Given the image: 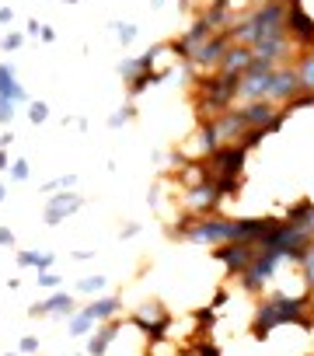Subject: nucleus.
<instances>
[{
	"mask_svg": "<svg viewBox=\"0 0 314 356\" xmlns=\"http://www.w3.org/2000/svg\"><path fill=\"white\" fill-rule=\"evenodd\" d=\"M311 308V293H297V297H286V293H262L258 297V308H255V325H251V335L258 342H266L276 328L283 325H300L304 315Z\"/></svg>",
	"mask_w": 314,
	"mask_h": 356,
	"instance_id": "1",
	"label": "nucleus"
},
{
	"mask_svg": "<svg viewBox=\"0 0 314 356\" xmlns=\"http://www.w3.org/2000/svg\"><path fill=\"white\" fill-rule=\"evenodd\" d=\"M231 32V42L234 45H255L262 39H273V35H283L286 32V4L283 0H273V4H262V8H251L248 14L234 18V25L227 28Z\"/></svg>",
	"mask_w": 314,
	"mask_h": 356,
	"instance_id": "2",
	"label": "nucleus"
},
{
	"mask_svg": "<svg viewBox=\"0 0 314 356\" xmlns=\"http://www.w3.org/2000/svg\"><path fill=\"white\" fill-rule=\"evenodd\" d=\"M244 158H248V150L241 143H224L217 154H209V158H199L209 171V178H241L244 171Z\"/></svg>",
	"mask_w": 314,
	"mask_h": 356,
	"instance_id": "3",
	"label": "nucleus"
},
{
	"mask_svg": "<svg viewBox=\"0 0 314 356\" xmlns=\"http://www.w3.org/2000/svg\"><path fill=\"white\" fill-rule=\"evenodd\" d=\"M231 45H234V42H231V32H217V35H209V39L196 49V53H192V60H189V63H192V70H196V74H217Z\"/></svg>",
	"mask_w": 314,
	"mask_h": 356,
	"instance_id": "4",
	"label": "nucleus"
},
{
	"mask_svg": "<svg viewBox=\"0 0 314 356\" xmlns=\"http://www.w3.org/2000/svg\"><path fill=\"white\" fill-rule=\"evenodd\" d=\"M283 266V259H276V255H262V251H255V262L238 276V283L248 290V293H266L269 290V283L276 280V269Z\"/></svg>",
	"mask_w": 314,
	"mask_h": 356,
	"instance_id": "5",
	"label": "nucleus"
},
{
	"mask_svg": "<svg viewBox=\"0 0 314 356\" xmlns=\"http://www.w3.org/2000/svg\"><path fill=\"white\" fill-rule=\"evenodd\" d=\"M220 202H224V196L217 192L213 178H202L199 185H185V213H192V217H213Z\"/></svg>",
	"mask_w": 314,
	"mask_h": 356,
	"instance_id": "6",
	"label": "nucleus"
},
{
	"mask_svg": "<svg viewBox=\"0 0 314 356\" xmlns=\"http://www.w3.org/2000/svg\"><path fill=\"white\" fill-rule=\"evenodd\" d=\"M297 94H304L297 67H276V70H273V81H269V94H266V101H273V105L286 109Z\"/></svg>",
	"mask_w": 314,
	"mask_h": 356,
	"instance_id": "7",
	"label": "nucleus"
},
{
	"mask_svg": "<svg viewBox=\"0 0 314 356\" xmlns=\"http://www.w3.org/2000/svg\"><path fill=\"white\" fill-rule=\"evenodd\" d=\"M213 259L224 266V273L231 280H238L255 262V244H217L213 248Z\"/></svg>",
	"mask_w": 314,
	"mask_h": 356,
	"instance_id": "8",
	"label": "nucleus"
},
{
	"mask_svg": "<svg viewBox=\"0 0 314 356\" xmlns=\"http://www.w3.org/2000/svg\"><path fill=\"white\" fill-rule=\"evenodd\" d=\"M77 210H84V196L81 192H56V196H49L45 202V224L49 227H60L67 217H74Z\"/></svg>",
	"mask_w": 314,
	"mask_h": 356,
	"instance_id": "9",
	"label": "nucleus"
},
{
	"mask_svg": "<svg viewBox=\"0 0 314 356\" xmlns=\"http://www.w3.org/2000/svg\"><path fill=\"white\" fill-rule=\"evenodd\" d=\"M290 49H293V42H290V35L283 32V35H273V39L255 42V45H251V56H255V60H262V63L283 67V60L290 56Z\"/></svg>",
	"mask_w": 314,
	"mask_h": 356,
	"instance_id": "10",
	"label": "nucleus"
},
{
	"mask_svg": "<svg viewBox=\"0 0 314 356\" xmlns=\"http://www.w3.org/2000/svg\"><path fill=\"white\" fill-rule=\"evenodd\" d=\"M81 308H77V300L67 293V290H52V297L49 300H39V304H32V308H28V315L35 318H42V315H63V318H74Z\"/></svg>",
	"mask_w": 314,
	"mask_h": 356,
	"instance_id": "11",
	"label": "nucleus"
},
{
	"mask_svg": "<svg viewBox=\"0 0 314 356\" xmlns=\"http://www.w3.org/2000/svg\"><path fill=\"white\" fill-rule=\"evenodd\" d=\"M213 126H217L220 143H244V136H248V123L241 119V112H238V109H231V112L217 116V119H213Z\"/></svg>",
	"mask_w": 314,
	"mask_h": 356,
	"instance_id": "12",
	"label": "nucleus"
},
{
	"mask_svg": "<svg viewBox=\"0 0 314 356\" xmlns=\"http://www.w3.org/2000/svg\"><path fill=\"white\" fill-rule=\"evenodd\" d=\"M119 335H123V325H119V322H105L101 328H94V332L87 335V349H84V353H87V356H105Z\"/></svg>",
	"mask_w": 314,
	"mask_h": 356,
	"instance_id": "13",
	"label": "nucleus"
},
{
	"mask_svg": "<svg viewBox=\"0 0 314 356\" xmlns=\"http://www.w3.org/2000/svg\"><path fill=\"white\" fill-rule=\"evenodd\" d=\"M81 311H84L87 318H94V322H112L116 315H123V297H116V293H109V297H98V300L84 304Z\"/></svg>",
	"mask_w": 314,
	"mask_h": 356,
	"instance_id": "14",
	"label": "nucleus"
},
{
	"mask_svg": "<svg viewBox=\"0 0 314 356\" xmlns=\"http://www.w3.org/2000/svg\"><path fill=\"white\" fill-rule=\"evenodd\" d=\"M0 98H8V101H14V105H21V101H28V91L18 84V70H14V63H0Z\"/></svg>",
	"mask_w": 314,
	"mask_h": 356,
	"instance_id": "15",
	"label": "nucleus"
},
{
	"mask_svg": "<svg viewBox=\"0 0 314 356\" xmlns=\"http://www.w3.org/2000/svg\"><path fill=\"white\" fill-rule=\"evenodd\" d=\"M251 49L248 45H231L227 49V56H224V63H220V74H234V77H241L248 67H251Z\"/></svg>",
	"mask_w": 314,
	"mask_h": 356,
	"instance_id": "16",
	"label": "nucleus"
},
{
	"mask_svg": "<svg viewBox=\"0 0 314 356\" xmlns=\"http://www.w3.org/2000/svg\"><path fill=\"white\" fill-rule=\"evenodd\" d=\"M224 143H220V136H217V126H213V119H202V126L196 129V150H199V158H209V154H217Z\"/></svg>",
	"mask_w": 314,
	"mask_h": 356,
	"instance_id": "17",
	"label": "nucleus"
},
{
	"mask_svg": "<svg viewBox=\"0 0 314 356\" xmlns=\"http://www.w3.org/2000/svg\"><path fill=\"white\" fill-rule=\"evenodd\" d=\"M14 262H18V269H52L56 266V255L52 251H35V248H28V251H18L14 255Z\"/></svg>",
	"mask_w": 314,
	"mask_h": 356,
	"instance_id": "18",
	"label": "nucleus"
},
{
	"mask_svg": "<svg viewBox=\"0 0 314 356\" xmlns=\"http://www.w3.org/2000/svg\"><path fill=\"white\" fill-rule=\"evenodd\" d=\"M297 74H300V87L307 94H314V49H304L297 60Z\"/></svg>",
	"mask_w": 314,
	"mask_h": 356,
	"instance_id": "19",
	"label": "nucleus"
},
{
	"mask_svg": "<svg viewBox=\"0 0 314 356\" xmlns=\"http://www.w3.org/2000/svg\"><path fill=\"white\" fill-rule=\"evenodd\" d=\"M109 28L119 35V45H123V49H129V45L136 42V35H140V28H136V25H129V21H112Z\"/></svg>",
	"mask_w": 314,
	"mask_h": 356,
	"instance_id": "20",
	"label": "nucleus"
},
{
	"mask_svg": "<svg viewBox=\"0 0 314 356\" xmlns=\"http://www.w3.org/2000/svg\"><path fill=\"white\" fill-rule=\"evenodd\" d=\"M91 325H94V318H87V315H84V311H77V315H74V318H70V328H67V332H70V335H74V339H87V335H91V332H94V328H91Z\"/></svg>",
	"mask_w": 314,
	"mask_h": 356,
	"instance_id": "21",
	"label": "nucleus"
},
{
	"mask_svg": "<svg viewBox=\"0 0 314 356\" xmlns=\"http://www.w3.org/2000/svg\"><path fill=\"white\" fill-rule=\"evenodd\" d=\"M77 185V175H63V178H49L45 185H42V192L45 196H56V192H70Z\"/></svg>",
	"mask_w": 314,
	"mask_h": 356,
	"instance_id": "22",
	"label": "nucleus"
},
{
	"mask_svg": "<svg viewBox=\"0 0 314 356\" xmlns=\"http://www.w3.org/2000/svg\"><path fill=\"white\" fill-rule=\"evenodd\" d=\"M35 286H42V290H63V273L42 269V273H35Z\"/></svg>",
	"mask_w": 314,
	"mask_h": 356,
	"instance_id": "23",
	"label": "nucleus"
},
{
	"mask_svg": "<svg viewBox=\"0 0 314 356\" xmlns=\"http://www.w3.org/2000/svg\"><path fill=\"white\" fill-rule=\"evenodd\" d=\"M136 119V105H133V101H129V105H123L119 112H112L109 116V129H123L126 123H133Z\"/></svg>",
	"mask_w": 314,
	"mask_h": 356,
	"instance_id": "24",
	"label": "nucleus"
},
{
	"mask_svg": "<svg viewBox=\"0 0 314 356\" xmlns=\"http://www.w3.org/2000/svg\"><path fill=\"white\" fill-rule=\"evenodd\" d=\"M28 175H32V165H28V158H18V161H11V168H8V178H11V182H28Z\"/></svg>",
	"mask_w": 314,
	"mask_h": 356,
	"instance_id": "25",
	"label": "nucleus"
},
{
	"mask_svg": "<svg viewBox=\"0 0 314 356\" xmlns=\"http://www.w3.org/2000/svg\"><path fill=\"white\" fill-rule=\"evenodd\" d=\"M28 119L32 126H42L49 119V101H28Z\"/></svg>",
	"mask_w": 314,
	"mask_h": 356,
	"instance_id": "26",
	"label": "nucleus"
},
{
	"mask_svg": "<svg viewBox=\"0 0 314 356\" xmlns=\"http://www.w3.org/2000/svg\"><path fill=\"white\" fill-rule=\"evenodd\" d=\"M105 283H109L105 276H84V280H77V290H81V293H101Z\"/></svg>",
	"mask_w": 314,
	"mask_h": 356,
	"instance_id": "27",
	"label": "nucleus"
},
{
	"mask_svg": "<svg viewBox=\"0 0 314 356\" xmlns=\"http://www.w3.org/2000/svg\"><path fill=\"white\" fill-rule=\"evenodd\" d=\"M300 266H304V280H307V290L314 293V244L307 248V255H304V262H300Z\"/></svg>",
	"mask_w": 314,
	"mask_h": 356,
	"instance_id": "28",
	"label": "nucleus"
},
{
	"mask_svg": "<svg viewBox=\"0 0 314 356\" xmlns=\"http://www.w3.org/2000/svg\"><path fill=\"white\" fill-rule=\"evenodd\" d=\"M21 45H25V32H8L4 35V53H18Z\"/></svg>",
	"mask_w": 314,
	"mask_h": 356,
	"instance_id": "29",
	"label": "nucleus"
},
{
	"mask_svg": "<svg viewBox=\"0 0 314 356\" xmlns=\"http://www.w3.org/2000/svg\"><path fill=\"white\" fill-rule=\"evenodd\" d=\"M14 112H18V105H14V101H8V98H0V126H11Z\"/></svg>",
	"mask_w": 314,
	"mask_h": 356,
	"instance_id": "30",
	"label": "nucleus"
},
{
	"mask_svg": "<svg viewBox=\"0 0 314 356\" xmlns=\"http://www.w3.org/2000/svg\"><path fill=\"white\" fill-rule=\"evenodd\" d=\"M39 346H42V342H39V335H25V339L18 342V353H21V356H28V353H39Z\"/></svg>",
	"mask_w": 314,
	"mask_h": 356,
	"instance_id": "31",
	"label": "nucleus"
},
{
	"mask_svg": "<svg viewBox=\"0 0 314 356\" xmlns=\"http://www.w3.org/2000/svg\"><path fill=\"white\" fill-rule=\"evenodd\" d=\"M14 244H18L14 231H11V227H0V248H14Z\"/></svg>",
	"mask_w": 314,
	"mask_h": 356,
	"instance_id": "32",
	"label": "nucleus"
},
{
	"mask_svg": "<svg viewBox=\"0 0 314 356\" xmlns=\"http://www.w3.org/2000/svg\"><path fill=\"white\" fill-rule=\"evenodd\" d=\"M196 356H220V349H217V342H199Z\"/></svg>",
	"mask_w": 314,
	"mask_h": 356,
	"instance_id": "33",
	"label": "nucleus"
},
{
	"mask_svg": "<svg viewBox=\"0 0 314 356\" xmlns=\"http://www.w3.org/2000/svg\"><path fill=\"white\" fill-rule=\"evenodd\" d=\"M196 322H199V325H209V328H213V322H217V318H213V308H202V311H196Z\"/></svg>",
	"mask_w": 314,
	"mask_h": 356,
	"instance_id": "34",
	"label": "nucleus"
},
{
	"mask_svg": "<svg viewBox=\"0 0 314 356\" xmlns=\"http://www.w3.org/2000/svg\"><path fill=\"white\" fill-rule=\"evenodd\" d=\"M11 21H14V11L11 8H0V28H8Z\"/></svg>",
	"mask_w": 314,
	"mask_h": 356,
	"instance_id": "35",
	"label": "nucleus"
},
{
	"mask_svg": "<svg viewBox=\"0 0 314 356\" xmlns=\"http://www.w3.org/2000/svg\"><path fill=\"white\" fill-rule=\"evenodd\" d=\"M227 304V290H217V297H213V311H220Z\"/></svg>",
	"mask_w": 314,
	"mask_h": 356,
	"instance_id": "36",
	"label": "nucleus"
},
{
	"mask_svg": "<svg viewBox=\"0 0 314 356\" xmlns=\"http://www.w3.org/2000/svg\"><path fill=\"white\" fill-rule=\"evenodd\" d=\"M39 32H42V25H39V21L32 18V21L25 25V35H35V39H39Z\"/></svg>",
	"mask_w": 314,
	"mask_h": 356,
	"instance_id": "37",
	"label": "nucleus"
},
{
	"mask_svg": "<svg viewBox=\"0 0 314 356\" xmlns=\"http://www.w3.org/2000/svg\"><path fill=\"white\" fill-rule=\"evenodd\" d=\"M39 39H42V42H56V32H52V28H45V25H42V32H39Z\"/></svg>",
	"mask_w": 314,
	"mask_h": 356,
	"instance_id": "38",
	"label": "nucleus"
},
{
	"mask_svg": "<svg viewBox=\"0 0 314 356\" xmlns=\"http://www.w3.org/2000/svg\"><path fill=\"white\" fill-rule=\"evenodd\" d=\"M136 234H140V224H126L123 227V238H136Z\"/></svg>",
	"mask_w": 314,
	"mask_h": 356,
	"instance_id": "39",
	"label": "nucleus"
},
{
	"mask_svg": "<svg viewBox=\"0 0 314 356\" xmlns=\"http://www.w3.org/2000/svg\"><path fill=\"white\" fill-rule=\"evenodd\" d=\"M14 143V133H4V136H0V150H8Z\"/></svg>",
	"mask_w": 314,
	"mask_h": 356,
	"instance_id": "40",
	"label": "nucleus"
},
{
	"mask_svg": "<svg viewBox=\"0 0 314 356\" xmlns=\"http://www.w3.org/2000/svg\"><path fill=\"white\" fill-rule=\"evenodd\" d=\"M11 168V158H8V150H0V171H8Z\"/></svg>",
	"mask_w": 314,
	"mask_h": 356,
	"instance_id": "41",
	"label": "nucleus"
},
{
	"mask_svg": "<svg viewBox=\"0 0 314 356\" xmlns=\"http://www.w3.org/2000/svg\"><path fill=\"white\" fill-rule=\"evenodd\" d=\"M74 259H77V262H87V259H94V251H74Z\"/></svg>",
	"mask_w": 314,
	"mask_h": 356,
	"instance_id": "42",
	"label": "nucleus"
},
{
	"mask_svg": "<svg viewBox=\"0 0 314 356\" xmlns=\"http://www.w3.org/2000/svg\"><path fill=\"white\" fill-rule=\"evenodd\" d=\"M244 4H251V8H262V4H273V0H244Z\"/></svg>",
	"mask_w": 314,
	"mask_h": 356,
	"instance_id": "43",
	"label": "nucleus"
},
{
	"mask_svg": "<svg viewBox=\"0 0 314 356\" xmlns=\"http://www.w3.org/2000/svg\"><path fill=\"white\" fill-rule=\"evenodd\" d=\"M4 199H8V185H4V182H0V202H4Z\"/></svg>",
	"mask_w": 314,
	"mask_h": 356,
	"instance_id": "44",
	"label": "nucleus"
},
{
	"mask_svg": "<svg viewBox=\"0 0 314 356\" xmlns=\"http://www.w3.org/2000/svg\"><path fill=\"white\" fill-rule=\"evenodd\" d=\"M168 4V0H150V8H165Z\"/></svg>",
	"mask_w": 314,
	"mask_h": 356,
	"instance_id": "45",
	"label": "nucleus"
},
{
	"mask_svg": "<svg viewBox=\"0 0 314 356\" xmlns=\"http://www.w3.org/2000/svg\"><path fill=\"white\" fill-rule=\"evenodd\" d=\"M63 4H81V0H63Z\"/></svg>",
	"mask_w": 314,
	"mask_h": 356,
	"instance_id": "46",
	"label": "nucleus"
},
{
	"mask_svg": "<svg viewBox=\"0 0 314 356\" xmlns=\"http://www.w3.org/2000/svg\"><path fill=\"white\" fill-rule=\"evenodd\" d=\"M4 356H21V353H4Z\"/></svg>",
	"mask_w": 314,
	"mask_h": 356,
	"instance_id": "47",
	"label": "nucleus"
},
{
	"mask_svg": "<svg viewBox=\"0 0 314 356\" xmlns=\"http://www.w3.org/2000/svg\"><path fill=\"white\" fill-rule=\"evenodd\" d=\"M143 356H150V353H143Z\"/></svg>",
	"mask_w": 314,
	"mask_h": 356,
	"instance_id": "48",
	"label": "nucleus"
},
{
	"mask_svg": "<svg viewBox=\"0 0 314 356\" xmlns=\"http://www.w3.org/2000/svg\"><path fill=\"white\" fill-rule=\"evenodd\" d=\"M311 356H314V353H311Z\"/></svg>",
	"mask_w": 314,
	"mask_h": 356,
	"instance_id": "49",
	"label": "nucleus"
}]
</instances>
